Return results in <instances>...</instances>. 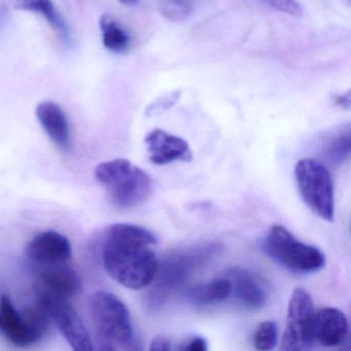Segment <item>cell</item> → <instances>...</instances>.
Listing matches in <instances>:
<instances>
[{"label":"cell","mask_w":351,"mask_h":351,"mask_svg":"<svg viewBox=\"0 0 351 351\" xmlns=\"http://www.w3.org/2000/svg\"><path fill=\"white\" fill-rule=\"evenodd\" d=\"M156 236L133 223H114L104 232L102 260L108 274L127 289H145L157 273Z\"/></svg>","instance_id":"6da1fadb"},{"label":"cell","mask_w":351,"mask_h":351,"mask_svg":"<svg viewBox=\"0 0 351 351\" xmlns=\"http://www.w3.org/2000/svg\"><path fill=\"white\" fill-rule=\"evenodd\" d=\"M89 312L100 350H138L130 312L117 295L96 291L90 297Z\"/></svg>","instance_id":"7a4b0ae2"},{"label":"cell","mask_w":351,"mask_h":351,"mask_svg":"<svg viewBox=\"0 0 351 351\" xmlns=\"http://www.w3.org/2000/svg\"><path fill=\"white\" fill-rule=\"evenodd\" d=\"M221 252L219 243L182 248L168 254L158 264L153 287L149 293V304L160 307L174 291L182 287L191 275L204 266L210 258Z\"/></svg>","instance_id":"3957f363"},{"label":"cell","mask_w":351,"mask_h":351,"mask_svg":"<svg viewBox=\"0 0 351 351\" xmlns=\"http://www.w3.org/2000/svg\"><path fill=\"white\" fill-rule=\"evenodd\" d=\"M95 178L106 189L112 205L125 210L145 203L153 190L151 176L127 159L99 164L95 169Z\"/></svg>","instance_id":"277c9868"},{"label":"cell","mask_w":351,"mask_h":351,"mask_svg":"<svg viewBox=\"0 0 351 351\" xmlns=\"http://www.w3.org/2000/svg\"><path fill=\"white\" fill-rule=\"evenodd\" d=\"M263 248L280 266L298 274L317 272L326 265V258L317 247L300 241L283 226L271 227Z\"/></svg>","instance_id":"5b68a950"},{"label":"cell","mask_w":351,"mask_h":351,"mask_svg":"<svg viewBox=\"0 0 351 351\" xmlns=\"http://www.w3.org/2000/svg\"><path fill=\"white\" fill-rule=\"evenodd\" d=\"M51 322L50 315L38 302L20 313L8 295L0 298V332L16 346H29L42 340Z\"/></svg>","instance_id":"8992f818"},{"label":"cell","mask_w":351,"mask_h":351,"mask_svg":"<svg viewBox=\"0 0 351 351\" xmlns=\"http://www.w3.org/2000/svg\"><path fill=\"white\" fill-rule=\"evenodd\" d=\"M295 180L302 199L317 217L334 219L335 199L332 176L328 168L314 159H302L295 167Z\"/></svg>","instance_id":"52a82bcc"},{"label":"cell","mask_w":351,"mask_h":351,"mask_svg":"<svg viewBox=\"0 0 351 351\" xmlns=\"http://www.w3.org/2000/svg\"><path fill=\"white\" fill-rule=\"evenodd\" d=\"M34 269V291L38 301H71L81 291V278L69 263Z\"/></svg>","instance_id":"ba28073f"},{"label":"cell","mask_w":351,"mask_h":351,"mask_svg":"<svg viewBox=\"0 0 351 351\" xmlns=\"http://www.w3.org/2000/svg\"><path fill=\"white\" fill-rule=\"evenodd\" d=\"M313 311V301L310 293L302 287L295 289L287 307V324L281 337V350L301 351L312 347L309 326Z\"/></svg>","instance_id":"9c48e42d"},{"label":"cell","mask_w":351,"mask_h":351,"mask_svg":"<svg viewBox=\"0 0 351 351\" xmlns=\"http://www.w3.org/2000/svg\"><path fill=\"white\" fill-rule=\"evenodd\" d=\"M38 302L47 310L52 322L56 324L73 349L93 350L89 332L71 301Z\"/></svg>","instance_id":"30bf717a"},{"label":"cell","mask_w":351,"mask_h":351,"mask_svg":"<svg viewBox=\"0 0 351 351\" xmlns=\"http://www.w3.org/2000/svg\"><path fill=\"white\" fill-rule=\"evenodd\" d=\"M26 258L38 267L71 263L73 248L71 242L63 234L46 231L34 236L25 250Z\"/></svg>","instance_id":"8fae6325"},{"label":"cell","mask_w":351,"mask_h":351,"mask_svg":"<svg viewBox=\"0 0 351 351\" xmlns=\"http://www.w3.org/2000/svg\"><path fill=\"white\" fill-rule=\"evenodd\" d=\"M348 335V320L338 308L324 307L314 310L309 326V340L324 347L342 344Z\"/></svg>","instance_id":"7c38bea8"},{"label":"cell","mask_w":351,"mask_h":351,"mask_svg":"<svg viewBox=\"0 0 351 351\" xmlns=\"http://www.w3.org/2000/svg\"><path fill=\"white\" fill-rule=\"evenodd\" d=\"M149 161L163 166L172 162L189 163L193 160L192 149L182 137L168 133L162 129H155L145 136Z\"/></svg>","instance_id":"4fadbf2b"},{"label":"cell","mask_w":351,"mask_h":351,"mask_svg":"<svg viewBox=\"0 0 351 351\" xmlns=\"http://www.w3.org/2000/svg\"><path fill=\"white\" fill-rule=\"evenodd\" d=\"M225 276L231 282V295L240 305L250 310H260L266 305V289L254 273L243 268H233L228 270Z\"/></svg>","instance_id":"5bb4252c"},{"label":"cell","mask_w":351,"mask_h":351,"mask_svg":"<svg viewBox=\"0 0 351 351\" xmlns=\"http://www.w3.org/2000/svg\"><path fill=\"white\" fill-rule=\"evenodd\" d=\"M36 116L49 138L63 151L71 147V132L66 114L56 102L46 100L38 104Z\"/></svg>","instance_id":"9a60e30c"},{"label":"cell","mask_w":351,"mask_h":351,"mask_svg":"<svg viewBox=\"0 0 351 351\" xmlns=\"http://www.w3.org/2000/svg\"><path fill=\"white\" fill-rule=\"evenodd\" d=\"M9 3L15 9L40 16L56 32L57 36H60L61 40L64 42H69L71 40L69 25L52 0H9Z\"/></svg>","instance_id":"2e32d148"},{"label":"cell","mask_w":351,"mask_h":351,"mask_svg":"<svg viewBox=\"0 0 351 351\" xmlns=\"http://www.w3.org/2000/svg\"><path fill=\"white\" fill-rule=\"evenodd\" d=\"M231 282L228 277L223 276L192 287L188 291V299L195 305L208 306L225 301L231 297Z\"/></svg>","instance_id":"e0dca14e"},{"label":"cell","mask_w":351,"mask_h":351,"mask_svg":"<svg viewBox=\"0 0 351 351\" xmlns=\"http://www.w3.org/2000/svg\"><path fill=\"white\" fill-rule=\"evenodd\" d=\"M102 43L104 48L110 52L120 54L128 50L131 44L130 34L120 22L110 14L101 16L99 20Z\"/></svg>","instance_id":"ac0fdd59"},{"label":"cell","mask_w":351,"mask_h":351,"mask_svg":"<svg viewBox=\"0 0 351 351\" xmlns=\"http://www.w3.org/2000/svg\"><path fill=\"white\" fill-rule=\"evenodd\" d=\"M350 125L344 124L335 129L324 141V156L332 163H342L350 155Z\"/></svg>","instance_id":"d6986e66"},{"label":"cell","mask_w":351,"mask_h":351,"mask_svg":"<svg viewBox=\"0 0 351 351\" xmlns=\"http://www.w3.org/2000/svg\"><path fill=\"white\" fill-rule=\"evenodd\" d=\"M278 341V330L276 324L271 320L261 322L254 335V348L261 351L272 350Z\"/></svg>","instance_id":"ffe728a7"},{"label":"cell","mask_w":351,"mask_h":351,"mask_svg":"<svg viewBox=\"0 0 351 351\" xmlns=\"http://www.w3.org/2000/svg\"><path fill=\"white\" fill-rule=\"evenodd\" d=\"M162 11L169 19H184L193 10V0H161Z\"/></svg>","instance_id":"44dd1931"},{"label":"cell","mask_w":351,"mask_h":351,"mask_svg":"<svg viewBox=\"0 0 351 351\" xmlns=\"http://www.w3.org/2000/svg\"><path fill=\"white\" fill-rule=\"evenodd\" d=\"M262 1L271 9L287 14L291 17L300 18L303 15V10L297 0H262Z\"/></svg>","instance_id":"7402d4cb"},{"label":"cell","mask_w":351,"mask_h":351,"mask_svg":"<svg viewBox=\"0 0 351 351\" xmlns=\"http://www.w3.org/2000/svg\"><path fill=\"white\" fill-rule=\"evenodd\" d=\"M180 94L178 92H173V93L166 94V95L162 96L160 99L157 101L154 102L149 110H147V114H159L161 112H165V110H169L174 104L178 100Z\"/></svg>","instance_id":"603a6c76"},{"label":"cell","mask_w":351,"mask_h":351,"mask_svg":"<svg viewBox=\"0 0 351 351\" xmlns=\"http://www.w3.org/2000/svg\"><path fill=\"white\" fill-rule=\"evenodd\" d=\"M178 349L184 351H206L208 349V345H207V341L202 337H195Z\"/></svg>","instance_id":"cb8c5ba5"},{"label":"cell","mask_w":351,"mask_h":351,"mask_svg":"<svg viewBox=\"0 0 351 351\" xmlns=\"http://www.w3.org/2000/svg\"><path fill=\"white\" fill-rule=\"evenodd\" d=\"M171 349V341L163 336L156 337L149 346V350L152 351H169Z\"/></svg>","instance_id":"d4e9b609"},{"label":"cell","mask_w":351,"mask_h":351,"mask_svg":"<svg viewBox=\"0 0 351 351\" xmlns=\"http://www.w3.org/2000/svg\"><path fill=\"white\" fill-rule=\"evenodd\" d=\"M335 102L341 108H349V106H350V93L347 92L346 94H341V95L336 96Z\"/></svg>","instance_id":"484cf974"},{"label":"cell","mask_w":351,"mask_h":351,"mask_svg":"<svg viewBox=\"0 0 351 351\" xmlns=\"http://www.w3.org/2000/svg\"><path fill=\"white\" fill-rule=\"evenodd\" d=\"M119 1L126 7H134L138 3L139 0H119Z\"/></svg>","instance_id":"4316f807"}]
</instances>
